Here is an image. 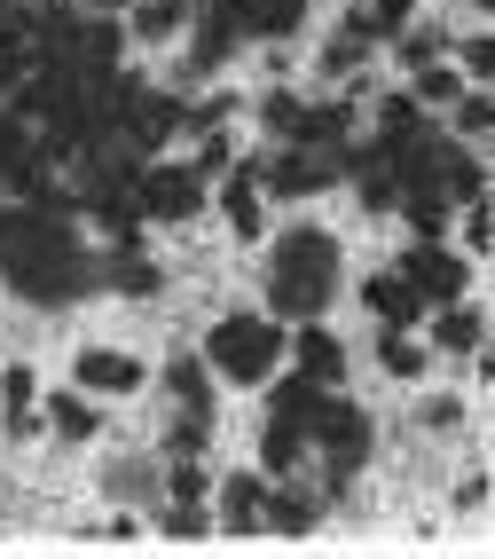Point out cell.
<instances>
[{"instance_id": "obj_23", "label": "cell", "mask_w": 495, "mask_h": 559, "mask_svg": "<svg viewBox=\"0 0 495 559\" xmlns=\"http://www.w3.org/2000/svg\"><path fill=\"white\" fill-rule=\"evenodd\" d=\"M299 457H307V426H299V418H268V433H259V473L291 480Z\"/></svg>"}, {"instance_id": "obj_30", "label": "cell", "mask_w": 495, "mask_h": 559, "mask_svg": "<svg viewBox=\"0 0 495 559\" xmlns=\"http://www.w3.org/2000/svg\"><path fill=\"white\" fill-rule=\"evenodd\" d=\"M181 418L166 426V457H205L213 450V409H189V402H173Z\"/></svg>"}, {"instance_id": "obj_12", "label": "cell", "mask_w": 495, "mask_h": 559, "mask_svg": "<svg viewBox=\"0 0 495 559\" xmlns=\"http://www.w3.org/2000/svg\"><path fill=\"white\" fill-rule=\"evenodd\" d=\"M425 347H433V355H456V362H480V347H487V308L472 300V292H464V300H440Z\"/></svg>"}, {"instance_id": "obj_14", "label": "cell", "mask_w": 495, "mask_h": 559, "mask_svg": "<svg viewBox=\"0 0 495 559\" xmlns=\"http://www.w3.org/2000/svg\"><path fill=\"white\" fill-rule=\"evenodd\" d=\"M354 292H362V308L377 316V331H409L416 316H425V300L409 292V276H401V269H370Z\"/></svg>"}, {"instance_id": "obj_27", "label": "cell", "mask_w": 495, "mask_h": 559, "mask_svg": "<svg viewBox=\"0 0 495 559\" xmlns=\"http://www.w3.org/2000/svg\"><path fill=\"white\" fill-rule=\"evenodd\" d=\"M448 134H464V151H487V134H495V103L487 87H464L448 103Z\"/></svg>"}, {"instance_id": "obj_15", "label": "cell", "mask_w": 495, "mask_h": 559, "mask_svg": "<svg viewBox=\"0 0 495 559\" xmlns=\"http://www.w3.org/2000/svg\"><path fill=\"white\" fill-rule=\"evenodd\" d=\"M315 489H291V480H268V512H259V536H283V544H307L315 536Z\"/></svg>"}, {"instance_id": "obj_37", "label": "cell", "mask_w": 495, "mask_h": 559, "mask_svg": "<svg viewBox=\"0 0 495 559\" xmlns=\"http://www.w3.org/2000/svg\"><path fill=\"white\" fill-rule=\"evenodd\" d=\"M40 402V379H32V362H9L0 370V409H32Z\"/></svg>"}, {"instance_id": "obj_31", "label": "cell", "mask_w": 495, "mask_h": 559, "mask_svg": "<svg viewBox=\"0 0 495 559\" xmlns=\"http://www.w3.org/2000/svg\"><path fill=\"white\" fill-rule=\"evenodd\" d=\"M189 166H197L205 181H220L228 166H237V134H228V119L220 127H197V158H189Z\"/></svg>"}, {"instance_id": "obj_39", "label": "cell", "mask_w": 495, "mask_h": 559, "mask_svg": "<svg viewBox=\"0 0 495 559\" xmlns=\"http://www.w3.org/2000/svg\"><path fill=\"white\" fill-rule=\"evenodd\" d=\"M456 512H480L487 504V473H464V480H456V497H448Z\"/></svg>"}, {"instance_id": "obj_20", "label": "cell", "mask_w": 495, "mask_h": 559, "mask_svg": "<svg viewBox=\"0 0 495 559\" xmlns=\"http://www.w3.org/2000/svg\"><path fill=\"white\" fill-rule=\"evenodd\" d=\"M40 426H48L56 441H95V433H102V409H95V394L63 386V394H48V402H40Z\"/></svg>"}, {"instance_id": "obj_2", "label": "cell", "mask_w": 495, "mask_h": 559, "mask_svg": "<svg viewBox=\"0 0 495 559\" xmlns=\"http://www.w3.org/2000/svg\"><path fill=\"white\" fill-rule=\"evenodd\" d=\"M205 362H213V379L228 386H268L276 370H283V323L276 316H259V308H237V316H220L205 331Z\"/></svg>"}, {"instance_id": "obj_28", "label": "cell", "mask_w": 495, "mask_h": 559, "mask_svg": "<svg viewBox=\"0 0 495 559\" xmlns=\"http://www.w3.org/2000/svg\"><path fill=\"white\" fill-rule=\"evenodd\" d=\"M464 87H472V80H464V71H456L448 56H440V63H425V71H409V95H416V110H448Z\"/></svg>"}, {"instance_id": "obj_32", "label": "cell", "mask_w": 495, "mask_h": 559, "mask_svg": "<svg viewBox=\"0 0 495 559\" xmlns=\"http://www.w3.org/2000/svg\"><path fill=\"white\" fill-rule=\"evenodd\" d=\"M24 71H32V40H24V24L9 16V24H0V95H16Z\"/></svg>"}, {"instance_id": "obj_6", "label": "cell", "mask_w": 495, "mask_h": 559, "mask_svg": "<svg viewBox=\"0 0 495 559\" xmlns=\"http://www.w3.org/2000/svg\"><path fill=\"white\" fill-rule=\"evenodd\" d=\"M401 276H409V292H416L425 308H440V300H464V292H472V260L448 252L440 237H416V245L401 252Z\"/></svg>"}, {"instance_id": "obj_11", "label": "cell", "mask_w": 495, "mask_h": 559, "mask_svg": "<svg viewBox=\"0 0 495 559\" xmlns=\"http://www.w3.org/2000/svg\"><path fill=\"white\" fill-rule=\"evenodd\" d=\"M197 40H189V80H213V71H228V56L244 48V16H237V0H205L197 16Z\"/></svg>"}, {"instance_id": "obj_4", "label": "cell", "mask_w": 495, "mask_h": 559, "mask_svg": "<svg viewBox=\"0 0 495 559\" xmlns=\"http://www.w3.org/2000/svg\"><path fill=\"white\" fill-rule=\"evenodd\" d=\"M205 198H213V181L189 166V158H142L134 166V205H142V221H197L205 213Z\"/></svg>"}, {"instance_id": "obj_24", "label": "cell", "mask_w": 495, "mask_h": 559, "mask_svg": "<svg viewBox=\"0 0 495 559\" xmlns=\"http://www.w3.org/2000/svg\"><path fill=\"white\" fill-rule=\"evenodd\" d=\"M149 512H158V536H166V544H213V504H197V497H158Z\"/></svg>"}, {"instance_id": "obj_13", "label": "cell", "mask_w": 495, "mask_h": 559, "mask_svg": "<svg viewBox=\"0 0 495 559\" xmlns=\"http://www.w3.org/2000/svg\"><path fill=\"white\" fill-rule=\"evenodd\" d=\"M95 284L119 292V300H158V292H166V269H158L149 252H134V245H110V260H95Z\"/></svg>"}, {"instance_id": "obj_40", "label": "cell", "mask_w": 495, "mask_h": 559, "mask_svg": "<svg viewBox=\"0 0 495 559\" xmlns=\"http://www.w3.org/2000/svg\"><path fill=\"white\" fill-rule=\"evenodd\" d=\"M409 9H416V0H370V16L386 24V32H394V24H409Z\"/></svg>"}, {"instance_id": "obj_18", "label": "cell", "mask_w": 495, "mask_h": 559, "mask_svg": "<svg viewBox=\"0 0 495 559\" xmlns=\"http://www.w3.org/2000/svg\"><path fill=\"white\" fill-rule=\"evenodd\" d=\"M307 9H315V0H237L244 40H268V48H291L299 32H307Z\"/></svg>"}, {"instance_id": "obj_36", "label": "cell", "mask_w": 495, "mask_h": 559, "mask_svg": "<svg viewBox=\"0 0 495 559\" xmlns=\"http://www.w3.org/2000/svg\"><path fill=\"white\" fill-rule=\"evenodd\" d=\"M456 221H464V260H480V252L495 245V221H487V198H472V205H456Z\"/></svg>"}, {"instance_id": "obj_9", "label": "cell", "mask_w": 495, "mask_h": 559, "mask_svg": "<svg viewBox=\"0 0 495 559\" xmlns=\"http://www.w3.org/2000/svg\"><path fill=\"white\" fill-rule=\"evenodd\" d=\"M283 362H299V379H315V386H347V340L323 316H299L283 331Z\"/></svg>"}, {"instance_id": "obj_10", "label": "cell", "mask_w": 495, "mask_h": 559, "mask_svg": "<svg viewBox=\"0 0 495 559\" xmlns=\"http://www.w3.org/2000/svg\"><path fill=\"white\" fill-rule=\"evenodd\" d=\"M220 213H228V237H237V245H259L276 229V221H268V190H259V158H237L220 174Z\"/></svg>"}, {"instance_id": "obj_42", "label": "cell", "mask_w": 495, "mask_h": 559, "mask_svg": "<svg viewBox=\"0 0 495 559\" xmlns=\"http://www.w3.org/2000/svg\"><path fill=\"white\" fill-rule=\"evenodd\" d=\"M480 9H487V0H480Z\"/></svg>"}, {"instance_id": "obj_22", "label": "cell", "mask_w": 495, "mask_h": 559, "mask_svg": "<svg viewBox=\"0 0 495 559\" xmlns=\"http://www.w3.org/2000/svg\"><path fill=\"white\" fill-rule=\"evenodd\" d=\"M102 489L119 497V504H158L166 497V465L158 457H110L102 465Z\"/></svg>"}, {"instance_id": "obj_41", "label": "cell", "mask_w": 495, "mask_h": 559, "mask_svg": "<svg viewBox=\"0 0 495 559\" xmlns=\"http://www.w3.org/2000/svg\"><path fill=\"white\" fill-rule=\"evenodd\" d=\"M126 0H80V16H119Z\"/></svg>"}, {"instance_id": "obj_1", "label": "cell", "mask_w": 495, "mask_h": 559, "mask_svg": "<svg viewBox=\"0 0 495 559\" xmlns=\"http://www.w3.org/2000/svg\"><path fill=\"white\" fill-rule=\"evenodd\" d=\"M338 292V237L323 221H291V229H268V316L299 323L323 316Z\"/></svg>"}, {"instance_id": "obj_7", "label": "cell", "mask_w": 495, "mask_h": 559, "mask_svg": "<svg viewBox=\"0 0 495 559\" xmlns=\"http://www.w3.org/2000/svg\"><path fill=\"white\" fill-rule=\"evenodd\" d=\"M213 536H228V544H252L259 536V512H268V473H213Z\"/></svg>"}, {"instance_id": "obj_34", "label": "cell", "mask_w": 495, "mask_h": 559, "mask_svg": "<svg viewBox=\"0 0 495 559\" xmlns=\"http://www.w3.org/2000/svg\"><path fill=\"white\" fill-rule=\"evenodd\" d=\"M416 426L425 433H464V394H425L416 402Z\"/></svg>"}, {"instance_id": "obj_8", "label": "cell", "mask_w": 495, "mask_h": 559, "mask_svg": "<svg viewBox=\"0 0 495 559\" xmlns=\"http://www.w3.org/2000/svg\"><path fill=\"white\" fill-rule=\"evenodd\" d=\"M71 386L80 394H95V402H126V394H142L149 386V362L142 355H126V347H80L71 355Z\"/></svg>"}, {"instance_id": "obj_5", "label": "cell", "mask_w": 495, "mask_h": 559, "mask_svg": "<svg viewBox=\"0 0 495 559\" xmlns=\"http://www.w3.org/2000/svg\"><path fill=\"white\" fill-rule=\"evenodd\" d=\"M338 181V158L330 151H307V142H283L276 158H259V190H268L276 205H307V198H323Z\"/></svg>"}, {"instance_id": "obj_25", "label": "cell", "mask_w": 495, "mask_h": 559, "mask_svg": "<svg viewBox=\"0 0 495 559\" xmlns=\"http://www.w3.org/2000/svg\"><path fill=\"white\" fill-rule=\"evenodd\" d=\"M377 370H386V379H401V386H416L433 370V347L416 340V331H386V340H377Z\"/></svg>"}, {"instance_id": "obj_33", "label": "cell", "mask_w": 495, "mask_h": 559, "mask_svg": "<svg viewBox=\"0 0 495 559\" xmlns=\"http://www.w3.org/2000/svg\"><path fill=\"white\" fill-rule=\"evenodd\" d=\"M448 48H456V71H464L472 87L495 80V40H487V32H472V40H448Z\"/></svg>"}, {"instance_id": "obj_38", "label": "cell", "mask_w": 495, "mask_h": 559, "mask_svg": "<svg viewBox=\"0 0 495 559\" xmlns=\"http://www.w3.org/2000/svg\"><path fill=\"white\" fill-rule=\"evenodd\" d=\"M80 544H142V520H134V512H119V520H102V528H87Z\"/></svg>"}, {"instance_id": "obj_17", "label": "cell", "mask_w": 495, "mask_h": 559, "mask_svg": "<svg viewBox=\"0 0 495 559\" xmlns=\"http://www.w3.org/2000/svg\"><path fill=\"white\" fill-rule=\"evenodd\" d=\"M189 16H197V0H126V9H119L126 40H142V48H166V40H181V32H189Z\"/></svg>"}, {"instance_id": "obj_19", "label": "cell", "mask_w": 495, "mask_h": 559, "mask_svg": "<svg viewBox=\"0 0 495 559\" xmlns=\"http://www.w3.org/2000/svg\"><path fill=\"white\" fill-rule=\"evenodd\" d=\"M354 95H330V103H299V127L291 142H307V151H338V142H354Z\"/></svg>"}, {"instance_id": "obj_21", "label": "cell", "mask_w": 495, "mask_h": 559, "mask_svg": "<svg viewBox=\"0 0 495 559\" xmlns=\"http://www.w3.org/2000/svg\"><path fill=\"white\" fill-rule=\"evenodd\" d=\"M433 190H440L448 205L487 198V151H440V158H433Z\"/></svg>"}, {"instance_id": "obj_29", "label": "cell", "mask_w": 495, "mask_h": 559, "mask_svg": "<svg viewBox=\"0 0 495 559\" xmlns=\"http://www.w3.org/2000/svg\"><path fill=\"white\" fill-rule=\"evenodd\" d=\"M166 394L189 402V409H213V362L205 355H173L166 362Z\"/></svg>"}, {"instance_id": "obj_16", "label": "cell", "mask_w": 495, "mask_h": 559, "mask_svg": "<svg viewBox=\"0 0 495 559\" xmlns=\"http://www.w3.org/2000/svg\"><path fill=\"white\" fill-rule=\"evenodd\" d=\"M377 40H386V24H377L370 9H347V24H338L330 32V40H323V56H315V71H323V80H347V71L377 48Z\"/></svg>"}, {"instance_id": "obj_26", "label": "cell", "mask_w": 495, "mask_h": 559, "mask_svg": "<svg viewBox=\"0 0 495 559\" xmlns=\"http://www.w3.org/2000/svg\"><path fill=\"white\" fill-rule=\"evenodd\" d=\"M386 40H394V63L401 71H425V63L448 56V24H394Z\"/></svg>"}, {"instance_id": "obj_3", "label": "cell", "mask_w": 495, "mask_h": 559, "mask_svg": "<svg viewBox=\"0 0 495 559\" xmlns=\"http://www.w3.org/2000/svg\"><path fill=\"white\" fill-rule=\"evenodd\" d=\"M307 450L323 457V473H330V497H338V489H347V480L370 465V450H377L370 409H362V402H347L338 386H323V394H315V409H307Z\"/></svg>"}, {"instance_id": "obj_35", "label": "cell", "mask_w": 495, "mask_h": 559, "mask_svg": "<svg viewBox=\"0 0 495 559\" xmlns=\"http://www.w3.org/2000/svg\"><path fill=\"white\" fill-rule=\"evenodd\" d=\"M259 127H268L276 142H291V127H299V95H291V87H268V95H259Z\"/></svg>"}]
</instances>
